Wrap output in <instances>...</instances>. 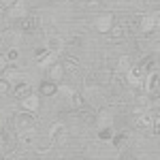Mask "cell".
Segmentation results:
<instances>
[{"label":"cell","instance_id":"36","mask_svg":"<svg viewBox=\"0 0 160 160\" xmlns=\"http://www.w3.org/2000/svg\"><path fill=\"white\" fill-rule=\"evenodd\" d=\"M0 130H2V120H0Z\"/></svg>","mask_w":160,"mask_h":160},{"label":"cell","instance_id":"28","mask_svg":"<svg viewBox=\"0 0 160 160\" xmlns=\"http://www.w3.org/2000/svg\"><path fill=\"white\" fill-rule=\"evenodd\" d=\"M4 58H7V62H15L19 58V49H17V47H9L7 53H4Z\"/></svg>","mask_w":160,"mask_h":160},{"label":"cell","instance_id":"10","mask_svg":"<svg viewBox=\"0 0 160 160\" xmlns=\"http://www.w3.org/2000/svg\"><path fill=\"white\" fill-rule=\"evenodd\" d=\"M111 79H113V71L111 68H100L98 73H94V81L100 86H111Z\"/></svg>","mask_w":160,"mask_h":160},{"label":"cell","instance_id":"19","mask_svg":"<svg viewBox=\"0 0 160 160\" xmlns=\"http://www.w3.org/2000/svg\"><path fill=\"white\" fill-rule=\"evenodd\" d=\"M2 75H4V79H7L9 83H15V81L19 83V79H22V73H19L17 68H4Z\"/></svg>","mask_w":160,"mask_h":160},{"label":"cell","instance_id":"16","mask_svg":"<svg viewBox=\"0 0 160 160\" xmlns=\"http://www.w3.org/2000/svg\"><path fill=\"white\" fill-rule=\"evenodd\" d=\"M60 64H62V68H64V73H77L79 71V62L75 60L73 56H66Z\"/></svg>","mask_w":160,"mask_h":160},{"label":"cell","instance_id":"32","mask_svg":"<svg viewBox=\"0 0 160 160\" xmlns=\"http://www.w3.org/2000/svg\"><path fill=\"white\" fill-rule=\"evenodd\" d=\"M60 92H62V94H66V96H71L75 90H73V88H68V86H62V88H60Z\"/></svg>","mask_w":160,"mask_h":160},{"label":"cell","instance_id":"1","mask_svg":"<svg viewBox=\"0 0 160 160\" xmlns=\"http://www.w3.org/2000/svg\"><path fill=\"white\" fill-rule=\"evenodd\" d=\"M124 77H126V86H130V88H143L145 73H143L137 64H132V66H130V71L124 75Z\"/></svg>","mask_w":160,"mask_h":160},{"label":"cell","instance_id":"29","mask_svg":"<svg viewBox=\"0 0 160 160\" xmlns=\"http://www.w3.org/2000/svg\"><path fill=\"white\" fill-rule=\"evenodd\" d=\"M83 88H86V92H90V90H94V88H96L94 75H86V77H83Z\"/></svg>","mask_w":160,"mask_h":160},{"label":"cell","instance_id":"25","mask_svg":"<svg viewBox=\"0 0 160 160\" xmlns=\"http://www.w3.org/2000/svg\"><path fill=\"white\" fill-rule=\"evenodd\" d=\"M2 38H4V43H7V45L11 47V45H15V43L19 41V34H17V32H13V30H4Z\"/></svg>","mask_w":160,"mask_h":160},{"label":"cell","instance_id":"39","mask_svg":"<svg viewBox=\"0 0 160 160\" xmlns=\"http://www.w3.org/2000/svg\"><path fill=\"white\" fill-rule=\"evenodd\" d=\"M7 160H9V158H7Z\"/></svg>","mask_w":160,"mask_h":160},{"label":"cell","instance_id":"3","mask_svg":"<svg viewBox=\"0 0 160 160\" xmlns=\"http://www.w3.org/2000/svg\"><path fill=\"white\" fill-rule=\"evenodd\" d=\"M13 122H15V126H17L19 130H30V128H34V118H32V113H28V111H17L15 118H13Z\"/></svg>","mask_w":160,"mask_h":160},{"label":"cell","instance_id":"27","mask_svg":"<svg viewBox=\"0 0 160 160\" xmlns=\"http://www.w3.org/2000/svg\"><path fill=\"white\" fill-rule=\"evenodd\" d=\"M135 100H137V107L139 109H148L149 107V94H137Z\"/></svg>","mask_w":160,"mask_h":160},{"label":"cell","instance_id":"12","mask_svg":"<svg viewBox=\"0 0 160 160\" xmlns=\"http://www.w3.org/2000/svg\"><path fill=\"white\" fill-rule=\"evenodd\" d=\"M37 28H38V19L37 17L26 15L24 19H19V30H22V32H34Z\"/></svg>","mask_w":160,"mask_h":160},{"label":"cell","instance_id":"21","mask_svg":"<svg viewBox=\"0 0 160 160\" xmlns=\"http://www.w3.org/2000/svg\"><path fill=\"white\" fill-rule=\"evenodd\" d=\"M111 120H113V118H111V113H109V111H100L98 115L94 118V122L100 124V126H111Z\"/></svg>","mask_w":160,"mask_h":160},{"label":"cell","instance_id":"31","mask_svg":"<svg viewBox=\"0 0 160 160\" xmlns=\"http://www.w3.org/2000/svg\"><path fill=\"white\" fill-rule=\"evenodd\" d=\"M49 53H51V51H47V49H37V51H34V60H37V62H41L43 58H47Z\"/></svg>","mask_w":160,"mask_h":160},{"label":"cell","instance_id":"2","mask_svg":"<svg viewBox=\"0 0 160 160\" xmlns=\"http://www.w3.org/2000/svg\"><path fill=\"white\" fill-rule=\"evenodd\" d=\"M137 118H135V124H137V128H141V130H148V128H152L154 124H158L156 120H154V115L149 113V111H141L139 107H137Z\"/></svg>","mask_w":160,"mask_h":160},{"label":"cell","instance_id":"22","mask_svg":"<svg viewBox=\"0 0 160 160\" xmlns=\"http://www.w3.org/2000/svg\"><path fill=\"white\" fill-rule=\"evenodd\" d=\"M34 139H37V132H34V128H30L28 132H24V135L19 137V143H22V145H32Z\"/></svg>","mask_w":160,"mask_h":160},{"label":"cell","instance_id":"37","mask_svg":"<svg viewBox=\"0 0 160 160\" xmlns=\"http://www.w3.org/2000/svg\"><path fill=\"white\" fill-rule=\"evenodd\" d=\"M0 149H2V143H0Z\"/></svg>","mask_w":160,"mask_h":160},{"label":"cell","instance_id":"35","mask_svg":"<svg viewBox=\"0 0 160 160\" xmlns=\"http://www.w3.org/2000/svg\"><path fill=\"white\" fill-rule=\"evenodd\" d=\"M4 9H7V0H0V13L4 11Z\"/></svg>","mask_w":160,"mask_h":160},{"label":"cell","instance_id":"11","mask_svg":"<svg viewBox=\"0 0 160 160\" xmlns=\"http://www.w3.org/2000/svg\"><path fill=\"white\" fill-rule=\"evenodd\" d=\"M62 47H64V38L58 37V34H51L49 38H47V47L45 49L51 51V53H58V51H62Z\"/></svg>","mask_w":160,"mask_h":160},{"label":"cell","instance_id":"30","mask_svg":"<svg viewBox=\"0 0 160 160\" xmlns=\"http://www.w3.org/2000/svg\"><path fill=\"white\" fill-rule=\"evenodd\" d=\"M9 92H11V83L4 77H0V96H7Z\"/></svg>","mask_w":160,"mask_h":160},{"label":"cell","instance_id":"9","mask_svg":"<svg viewBox=\"0 0 160 160\" xmlns=\"http://www.w3.org/2000/svg\"><path fill=\"white\" fill-rule=\"evenodd\" d=\"M9 15H11L13 19H24L26 15H28V7H26L22 0H17L11 9H9Z\"/></svg>","mask_w":160,"mask_h":160},{"label":"cell","instance_id":"38","mask_svg":"<svg viewBox=\"0 0 160 160\" xmlns=\"http://www.w3.org/2000/svg\"><path fill=\"white\" fill-rule=\"evenodd\" d=\"M7 2H9V0H7Z\"/></svg>","mask_w":160,"mask_h":160},{"label":"cell","instance_id":"6","mask_svg":"<svg viewBox=\"0 0 160 160\" xmlns=\"http://www.w3.org/2000/svg\"><path fill=\"white\" fill-rule=\"evenodd\" d=\"M156 24H158V15H156V13H154V15H143V17L139 19V28H141V32H145V34L154 32V30H156Z\"/></svg>","mask_w":160,"mask_h":160},{"label":"cell","instance_id":"33","mask_svg":"<svg viewBox=\"0 0 160 160\" xmlns=\"http://www.w3.org/2000/svg\"><path fill=\"white\" fill-rule=\"evenodd\" d=\"M7 64H9V62H7V58H4V56H0V73L7 68Z\"/></svg>","mask_w":160,"mask_h":160},{"label":"cell","instance_id":"13","mask_svg":"<svg viewBox=\"0 0 160 160\" xmlns=\"http://www.w3.org/2000/svg\"><path fill=\"white\" fill-rule=\"evenodd\" d=\"M32 94V88H30V83H26V81H19L17 86H15V90H13V96L15 98H26V96H30Z\"/></svg>","mask_w":160,"mask_h":160},{"label":"cell","instance_id":"24","mask_svg":"<svg viewBox=\"0 0 160 160\" xmlns=\"http://www.w3.org/2000/svg\"><path fill=\"white\" fill-rule=\"evenodd\" d=\"M109 34H111V38L120 41V38L126 34V30H124V26H122V24H113V26H111V30H109Z\"/></svg>","mask_w":160,"mask_h":160},{"label":"cell","instance_id":"15","mask_svg":"<svg viewBox=\"0 0 160 160\" xmlns=\"http://www.w3.org/2000/svg\"><path fill=\"white\" fill-rule=\"evenodd\" d=\"M38 92H41V96H53L56 92H58V83H53V81H43L41 86H38Z\"/></svg>","mask_w":160,"mask_h":160},{"label":"cell","instance_id":"20","mask_svg":"<svg viewBox=\"0 0 160 160\" xmlns=\"http://www.w3.org/2000/svg\"><path fill=\"white\" fill-rule=\"evenodd\" d=\"M32 145H34V149H37L38 154H43V152H47V149L51 148V141L47 139V137H45V139H34Z\"/></svg>","mask_w":160,"mask_h":160},{"label":"cell","instance_id":"26","mask_svg":"<svg viewBox=\"0 0 160 160\" xmlns=\"http://www.w3.org/2000/svg\"><path fill=\"white\" fill-rule=\"evenodd\" d=\"M111 137H113V126H102V128L98 130L100 141H111Z\"/></svg>","mask_w":160,"mask_h":160},{"label":"cell","instance_id":"17","mask_svg":"<svg viewBox=\"0 0 160 160\" xmlns=\"http://www.w3.org/2000/svg\"><path fill=\"white\" fill-rule=\"evenodd\" d=\"M71 105H73V109L83 111V109H86V100H83V94H81V92H73V94H71Z\"/></svg>","mask_w":160,"mask_h":160},{"label":"cell","instance_id":"4","mask_svg":"<svg viewBox=\"0 0 160 160\" xmlns=\"http://www.w3.org/2000/svg\"><path fill=\"white\" fill-rule=\"evenodd\" d=\"M113 24H115L113 13H100L98 17H96V32H100V34H109V30H111Z\"/></svg>","mask_w":160,"mask_h":160},{"label":"cell","instance_id":"7","mask_svg":"<svg viewBox=\"0 0 160 160\" xmlns=\"http://www.w3.org/2000/svg\"><path fill=\"white\" fill-rule=\"evenodd\" d=\"M64 68H62L60 62H53L49 66V81H53V83H62V79H64Z\"/></svg>","mask_w":160,"mask_h":160},{"label":"cell","instance_id":"14","mask_svg":"<svg viewBox=\"0 0 160 160\" xmlns=\"http://www.w3.org/2000/svg\"><path fill=\"white\" fill-rule=\"evenodd\" d=\"M130 66H132V60H130V56H120V60H118V66H115V71H113V73L126 75L128 71H130Z\"/></svg>","mask_w":160,"mask_h":160},{"label":"cell","instance_id":"34","mask_svg":"<svg viewBox=\"0 0 160 160\" xmlns=\"http://www.w3.org/2000/svg\"><path fill=\"white\" fill-rule=\"evenodd\" d=\"M122 160H135V154H128V152H124V154H122Z\"/></svg>","mask_w":160,"mask_h":160},{"label":"cell","instance_id":"5","mask_svg":"<svg viewBox=\"0 0 160 160\" xmlns=\"http://www.w3.org/2000/svg\"><path fill=\"white\" fill-rule=\"evenodd\" d=\"M47 139H49L51 143H56V145H64V141H66V128H64V124H60V122L53 124Z\"/></svg>","mask_w":160,"mask_h":160},{"label":"cell","instance_id":"23","mask_svg":"<svg viewBox=\"0 0 160 160\" xmlns=\"http://www.w3.org/2000/svg\"><path fill=\"white\" fill-rule=\"evenodd\" d=\"M128 141V132H118V135L111 137V143L113 148H124V143Z\"/></svg>","mask_w":160,"mask_h":160},{"label":"cell","instance_id":"18","mask_svg":"<svg viewBox=\"0 0 160 160\" xmlns=\"http://www.w3.org/2000/svg\"><path fill=\"white\" fill-rule=\"evenodd\" d=\"M111 86H113V92H124V88H126V77H124V75L113 73Z\"/></svg>","mask_w":160,"mask_h":160},{"label":"cell","instance_id":"8","mask_svg":"<svg viewBox=\"0 0 160 160\" xmlns=\"http://www.w3.org/2000/svg\"><path fill=\"white\" fill-rule=\"evenodd\" d=\"M38 105H41V98H38L37 94H30V96L22 98V109H24V111H28V113L37 111V109H38Z\"/></svg>","mask_w":160,"mask_h":160}]
</instances>
